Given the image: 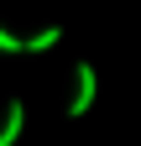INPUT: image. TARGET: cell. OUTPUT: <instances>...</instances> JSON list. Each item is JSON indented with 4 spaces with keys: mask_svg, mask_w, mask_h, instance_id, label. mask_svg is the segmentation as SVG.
<instances>
[{
    "mask_svg": "<svg viewBox=\"0 0 141 146\" xmlns=\"http://www.w3.org/2000/svg\"><path fill=\"white\" fill-rule=\"evenodd\" d=\"M94 94H99V73H94V63H78V68H73V99H68V120H84V115H89Z\"/></svg>",
    "mask_w": 141,
    "mask_h": 146,
    "instance_id": "1",
    "label": "cell"
},
{
    "mask_svg": "<svg viewBox=\"0 0 141 146\" xmlns=\"http://www.w3.org/2000/svg\"><path fill=\"white\" fill-rule=\"evenodd\" d=\"M21 131H26V104H21V99H5V120H0V146H11Z\"/></svg>",
    "mask_w": 141,
    "mask_h": 146,
    "instance_id": "2",
    "label": "cell"
},
{
    "mask_svg": "<svg viewBox=\"0 0 141 146\" xmlns=\"http://www.w3.org/2000/svg\"><path fill=\"white\" fill-rule=\"evenodd\" d=\"M63 42V26H47L37 36H21V52H47V47H58Z\"/></svg>",
    "mask_w": 141,
    "mask_h": 146,
    "instance_id": "3",
    "label": "cell"
},
{
    "mask_svg": "<svg viewBox=\"0 0 141 146\" xmlns=\"http://www.w3.org/2000/svg\"><path fill=\"white\" fill-rule=\"evenodd\" d=\"M0 52H21V36L5 31V26H0Z\"/></svg>",
    "mask_w": 141,
    "mask_h": 146,
    "instance_id": "4",
    "label": "cell"
}]
</instances>
